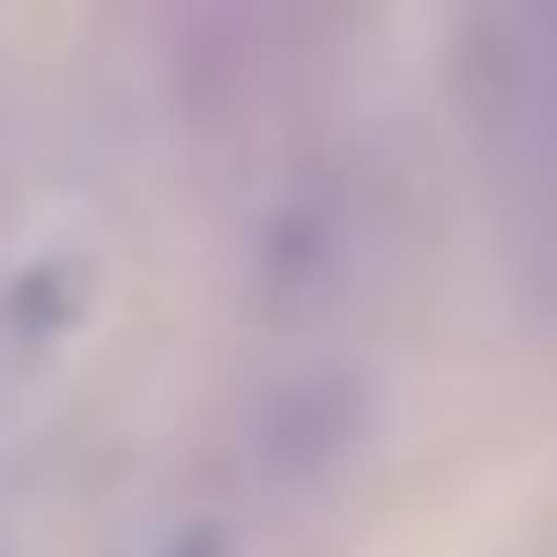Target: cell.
<instances>
[{
	"instance_id": "obj_1",
	"label": "cell",
	"mask_w": 557,
	"mask_h": 557,
	"mask_svg": "<svg viewBox=\"0 0 557 557\" xmlns=\"http://www.w3.org/2000/svg\"><path fill=\"white\" fill-rule=\"evenodd\" d=\"M459 110L503 251L557 318V0H459Z\"/></svg>"
},
{
	"instance_id": "obj_2",
	"label": "cell",
	"mask_w": 557,
	"mask_h": 557,
	"mask_svg": "<svg viewBox=\"0 0 557 557\" xmlns=\"http://www.w3.org/2000/svg\"><path fill=\"white\" fill-rule=\"evenodd\" d=\"M88 307H99V262L88 251H66V240L23 251L12 273H0V383H45L77 350Z\"/></svg>"
},
{
	"instance_id": "obj_3",
	"label": "cell",
	"mask_w": 557,
	"mask_h": 557,
	"mask_svg": "<svg viewBox=\"0 0 557 557\" xmlns=\"http://www.w3.org/2000/svg\"><path fill=\"white\" fill-rule=\"evenodd\" d=\"M0 557H12V546H0Z\"/></svg>"
}]
</instances>
